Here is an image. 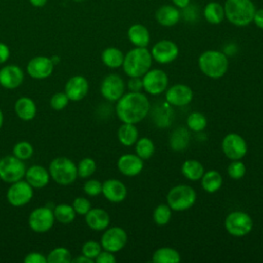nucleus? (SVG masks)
Segmentation results:
<instances>
[{"mask_svg":"<svg viewBox=\"0 0 263 263\" xmlns=\"http://www.w3.org/2000/svg\"><path fill=\"white\" fill-rule=\"evenodd\" d=\"M116 114L124 123H138L143 120L150 110L148 98L140 91L122 95L116 104Z\"/></svg>","mask_w":263,"mask_h":263,"instance_id":"f257e3e1","label":"nucleus"},{"mask_svg":"<svg viewBox=\"0 0 263 263\" xmlns=\"http://www.w3.org/2000/svg\"><path fill=\"white\" fill-rule=\"evenodd\" d=\"M151 64V52L146 47H136L126 53L123 59L122 67L127 76L141 77L149 71Z\"/></svg>","mask_w":263,"mask_h":263,"instance_id":"f03ea898","label":"nucleus"},{"mask_svg":"<svg viewBox=\"0 0 263 263\" xmlns=\"http://www.w3.org/2000/svg\"><path fill=\"white\" fill-rule=\"evenodd\" d=\"M255 11V5L251 0H226L224 5L226 18L238 27L249 25L254 18Z\"/></svg>","mask_w":263,"mask_h":263,"instance_id":"7ed1b4c3","label":"nucleus"},{"mask_svg":"<svg viewBox=\"0 0 263 263\" xmlns=\"http://www.w3.org/2000/svg\"><path fill=\"white\" fill-rule=\"evenodd\" d=\"M198 66L201 72L211 78L222 77L228 69L226 54L218 50H208L201 53L198 59Z\"/></svg>","mask_w":263,"mask_h":263,"instance_id":"20e7f679","label":"nucleus"},{"mask_svg":"<svg viewBox=\"0 0 263 263\" xmlns=\"http://www.w3.org/2000/svg\"><path fill=\"white\" fill-rule=\"evenodd\" d=\"M50 178L59 185L67 186L75 182L78 177L77 165L68 157L59 156L51 160L48 168Z\"/></svg>","mask_w":263,"mask_h":263,"instance_id":"39448f33","label":"nucleus"},{"mask_svg":"<svg viewBox=\"0 0 263 263\" xmlns=\"http://www.w3.org/2000/svg\"><path fill=\"white\" fill-rule=\"evenodd\" d=\"M166 200L172 210L185 211L194 204L196 193L194 189L188 185H178L168 191Z\"/></svg>","mask_w":263,"mask_h":263,"instance_id":"423d86ee","label":"nucleus"},{"mask_svg":"<svg viewBox=\"0 0 263 263\" xmlns=\"http://www.w3.org/2000/svg\"><path fill=\"white\" fill-rule=\"evenodd\" d=\"M26 165L24 160L12 155H5L0 159V179L5 183H14L25 178Z\"/></svg>","mask_w":263,"mask_h":263,"instance_id":"0eeeda50","label":"nucleus"},{"mask_svg":"<svg viewBox=\"0 0 263 263\" xmlns=\"http://www.w3.org/2000/svg\"><path fill=\"white\" fill-rule=\"evenodd\" d=\"M53 211L47 206H40L33 210L29 216L28 223L30 228L36 233L49 231L54 224Z\"/></svg>","mask_w":263,"mask_h":263,"instance_id":"6e6552de","label":"nucleus"},{"mask_svg":"<svg viewBox=\"0 0 263 263\" xmlns=\"http://www.w3.org/2000/svg\"><path fill=\"white\" fill-rule=\"evenodd\" d=\"M33 187L27 181L20 180L10 184L6 193V198L12 206L21 208L29 203L33 198Z\"/></svg>","mask_w":263,"mask_h":263,"instance_id":"1a4fd4ad","label":"nucleus"},{"mask_svg":"<svg viewBox=\"0 0 263 263\" xmlns=\"http://www.w3.org/2000/svg\"><path fill=\"white\" fill-rule=\"evenodd\" d=\"M252 227L253 221L245 212L235 211L226 217L225 228L233 236H243L252 230Z\"/></svg>","mask_w":263,"mask_h":263,"instance_id":"9d476101","label":"nucleus"},{"mask_svg":"<svg viewBox=\"0 0 263 263\" xmlns=\"http://www.w3.org/2000/svg\"><path fill=\"white\" fill-rule=\"evenodd\" d=\"M127 242V234L121 227L107 229L101 237V246L104 250L116 253L124 248Z\"/></svg>","mask_w":263,"mask_h":263,"instance_id":"9b49d317","label":"nucleus"},{"mask_svg":"<svg viewBox=\"0 0 263 263\" xmlns=\"http://www.w3.org/2000/svg\"><path fill=\"white\" fill-rule=\"evenodd\" d=\"M143 76V87L147 92L151 95H159L166 89L168 78L164 71L153 69L147 71Z\"/></svg>","mask_w":263,"mask_h":263,"instance_id":"f8f14e48","label":"nucleus"},{"mask_svg":"<svg viewBox=\"0 0 263 263\" xmlns=\"http://www.w3.org/2000/svg\"><path fill=\"white\" fill-rule=\"evenodd\" d=\"M222 149L224 154L228 158L232 160H238L246 155L248 151V146L241 136L231 133L223 139Z\"/></svg>","mask_w":263,"mask_h":263,"instance_id":"ddd939ff","label":"nucleus"},{"mask_svg":"<svg viewBox=\"0 0 263 263\" xmlns=\"http://www.w3.org/2000/svg\"><path fill=\"white\" fill-rule=\"evenodd\" d=\"M54 64L45 55H37L31 59L27 65V73L34 79H45L53 72Z\"/></svg>","mask_w":263,"mask_h":263,"instance_id":"4468645a","label":"nucleus"},{"mask_svg":"<svg viewBox=\"0 0 263 263\" xmlns=\"http://www.w3.org/2000/svg\"><path fill=\"white\" fill-rule=\"evenodd\" d=\"M124 92V82L117 74H110L106 76L101 83L102 96L111 102L118 101Z\"/></svg>","mask_w":263,"mask_h":263,"instance_id":"2eb2a0df","label":"nucleus"},{"mask_svg":"<svg viewBox=\"0 0 263 263\" xmlns=\"http://www.w3.org/2000/svg\"><path fill=\"white\" fill-rule=\"evenodd\" d=\"M179 48L171 40H161L154 44L151 50L152 58L159 64H167L177 59Z\"/></svg>","mask_w":263,"mask_h":263,"instance_id":"dca6fc26","label":"nucleus"},{"mask_svg":"<svg viewBox=\"0 0 263 263\" xmlns=\"http://www.w3.org/2000/svg\"><path fill=\"white\" fill-rule=\"evenodd\" d=\"M24 71L17 65H7L0 69V85L6 89H14L24 81Z\"/></svg>","mask_w":263,"mask_h":263,"instance_id":"f3484780","label":"nucleus"},{"mask_svg":"<svg viewBox=\"0 0 263 263\" xmlns=\"http://www.w3.org/2000/svg\"><path fill=\"white\" fill-rule=\"evenodd\" d=\"M88 81L81 75H75L71 77L65 85V93L70 101L79 102L85 98L88 92Z\"/></svg>","mask_w":263,"mask_h":263,"instance_id":"a211bd4d","label":"nucleus"},{"mask_svg":"<svg viewBox=\"0 0 263 263\" xmlns=\"http://www.w3.org/2000/svg\"><path fill=\"white\" fill-rule=\"evenodd\" d=\"M166 102L173 106H186L193 99L192 89L185 84H176L170 87L165 92Z\"/></svg>","mask_w":263,"mask_h":263,"instance_id":"6ab92c4d","label":"nucleus"},{"mask_svg":"<svg viewBox=\"0 0 263 263\" xmlns=\"http://www.w3.org/2000/svg\"><path fill=\"white\" fill-rule=\"evenodd\" d=\"M102 193L111 202L122 201L127 194L125 185L117 179L106 180L102 184Z\"/></svg>","mask_w":263,"mask_h":263,"instance_id":"aec40b11","label":"nucleus"},{"mask_svg":"<svg viewBox=\"0 0 263 263\" xmlns=\"http://www.w3.org/2000/svg\"><path fill=\"white\" fill-rule=\"evenodd\" d=\"M144 163L143 159L135 154H123L117 161V167L124 176L133 177L141 173Z\"/></svg>","mask_w":263,"mask_h":263,"instance_id":"412c9836","label":"nucleus"},{"mask_svg":"<svg viewBox=\"0 0 263 263\" xmlns=\"http://www.w3.org/2000/svg\"><path fill=\"white\" fill-rule=\"evenodd\" d=\"M49 172L41 165L35 164L26 170L25 179L33 188L41 189L45 187L49 182Z\"/></svg>","mask_w":263,"mask_h":263,"instance_id":"4be33fe9","label":"nucleus"},{"mask_svg":"<svg viewBox=\"0 0 263 263\" xmlns=\"http://www.w3.org/2000/svg\"><path fill=\"white\" fill-rule=\"evenodd\" d=\"M85 222L87 226L96 231L105 230L110 223L109 214L103 209H90L85 214Z\"/></svg>","mask_w":263,"mask_h":263,"instance_id":"5701e85b","label":"nucleus"},{"mask_svg":"<svg viewBox=\"0 0 263 263\" xmlns=\"http://www.w3.org/2000/svg\"><path fill=\"white\" fill-rule=\"evenodd\" d=\"M14 112L22 120L29 121L36 116L37 107L31 98L21 97L14 103Z\"/></svg>","mask_w":263,"mask_h":263,"instance_id":"b1692460","label":"nucleus"},{"mask_svg":"<svg viewBox=\"0 0 263 263\" xmlns=\"http://www.w3.org/2000/svg\"><path fill=\"white\" fill-rule=\"evenodd\" d=\"M152 118L158 127H166L171 125L174 119V110L165 103H160L154 106L152 111Z\"/></svg>","mask_w":263,"mask_h":263,"instance_id":"393cba45","label":"nucleus"},{"mask_svg":"<svg viewBox=\"0 0 263 263\" xmlns=\"http://www.w3.org/2000/svg\"><path fill=\"white\" fill-rule=\"evenodd\" d=\"M155 17L160 25L164 27H172L179 22L180 11L173 5H163L156 10Z\"/></svg>","mask_w":263,"mask_h":263,"instance_id":"a878e982","label":"nucleus"},{"mask_svg":"<svg viewBox=\"0 0 263 263\" xmlns=\"http://www.w3.org/2000/svg\"><path fill=\"white\" fill-rule=\"evenodd\" d=\"M127 37L129 41L137 47H146L150 41L149 31L141 24L130 26L127 31Z\"/></svg>","mask_w":263,"mask_h":263,"instance_id":"bb28decb","label":"nucleus"},{"mask_svg":"<svg viewBox=\"0 0 263 263\" xmlns=\"http://www.w3.org/2000/svg\"><path fill=\"white\" fill-rule=\"evenodd\" d=\"M119 142L124 146H132L138 141V129L134 123H124L120 125L117 132Z\"/></svg>","mask_w":263,"mask_h":263,"instance_id":"cd10ccee","label":"nucleus"},{"mask_svg":"<svg viewBox=\"0 0 263 263\" xmlns=\"http://www.w3.org/2000/svg\"><path fill=\"white\" fill-rule=\"evenodd\" d=\"M190 140L189 132L185 127L176 128L170 138L171 148L175 151H182L187 148Z\"/></svg>","mask_w":263,"mask_h":263,"instance_id":"c85d7f7f","label":"nucleus"},{"mask_svg":"<svg viewBox=\"0 0 263 263\" xmlns=\"http://www.w3.org/2000/svg\"><path fill=\"white\" fill-rule=\"evenodd\" d=\"M222 176L217 171H209L206 173H203L201 177L202 188L209 193H214L218 191L222 186Z\"/></svg>","mask_w":263,"mask_h":263,"instance_id":"c756f323","label":"nucleus"},{"mask_svg":"<svg viewBox=\"0 0 263 263\" xmlns=\"http://www.w3.org/2000/svg\"><path fill=\"white\" fill-rule=\"evenodd\" d=\"M203 15L209 23L214 25L220 24L225 17L224 7L218 2H210L203 9Z\"/></svg>","mask_w":263,"mask_h":263,"instance_id":"7c9ffc66","label":"nucleus"},{"mask_svg":"<svg viewBox=\"0 0 263 263\" xmlns=\"http://www.w3.org/2000/svg\"><path fill=\"white\" fill-rule=\"evenodd\" d=\"M123 59H124L123 53L121 52V50H119L116 47H107L102 52L103 63L107 67L112 68V69L122 66Z\"/></svg>","mask_w":263,"mask_h":263,"instance_id":"2f4dec72","label":"nucleus"},{"mask_svg":"<svg viewBox=\"0 0 263 263\" xmlns=\"http://www.w3.org/2000/svg\"><path fill=\"white\" fill-rule=\"evenodd\" d=\"M152 261L155 263H178L181 261V257L175 249L164 247L154 252Z\"/></svg>","mask_w":263,"mask_h":263,"instance_id":"473e14b6","label":"nucleus"},{"mask_svg":"<svg viewBox=\"0 0 263 263\" xmlns=\"http://www.w3.org/2000/svg\"><path fill=\"white\" fill-rule=\"evenodd\" d=\"M54 219L61 223V224H70L74 221L76 217V213L72 206V204L68 203H60L55 205V208L52 210Z\"/></svg>","mask_w":263,"mask_h":263,"instance_id":"72a5a7b5","label":"nucleus"},{"mask_svg":"<svg viewBox=\"0 0 263 263\" xmlns=\"http://www.w3.org/2000/svg\"><path fill=\"white\" fill-rule=\"evenodd\" d=\"M203 173V166L197 160L189 159L186 160L182 165V174L191 181H197L201 179Z\"/></svg>","mask_w":263,"mask_h":263,"instance_id":"f704fd0d","label":"nucleus"},{"mask_svg":"<svg viewBox=\"0 0 263 263\" xmlns=\"http://www.w3.org/2000/svg\"><path fill=\"white\" fill-rule=\"evenodd\" d=\"M47 263H70L72 262V255L70 251L64 247L54 248L46 256Z\"/></svg>","mask_w":263,"mask_h":263,"instance_id":"c9c22d12","label":"nucleus"},{"mask_svg":"<svg viewBox=\"0 0 263 263\" xmlns=\"http://www.w3.org/2000/svg\"><path fill=\"white\" fill-rule=\"evenodd\" d=\"M136 153L142 159H148L154 153V144L149 138H142L136 142Z\"/></svg>","mask_w":263,"mask_h":263,"instance_id":"e433bc0d","label":"nucleus"},{"mask_svg":"<svg viewBox=\"0 0 263 263\" xmlns=\"http://www.w3.org/2000/svg\"><path fill=\"white\" fill-rule=\"evenodd\" d=\"M33 153H34V148L32 146V144L27 141H21V142L16 143L12 149V154L15 157L20 158L21 160L30 159L32 157Z\"/></svg>","mask_w":263,"mask_h":263,"instance_id":"4c0bfd02","label":"nucleus"},{"mask_svg":"<svg viewBox=\"0 0 263 263\" xmlns=\"http://www.w3.org/2000/svg\"><path fill=\"white\" fill-rule=\"evenodd\" d=\"M97 170L96 161L90 157L82 158L77 165V174L80 178L90 177Z\"/></svg>","mask_w":263,"mask_h":263,"instance_id":"58836bf2","label":"nucleus"},{"mask_svg":"<svg viewBox=\"0 0 263 263\" xmlns=\"http://www.w3.org/2000/svg\"><path fill=\"white\" fill-rule=\"evenodd\" d=\"M171 216H172L171 208L168 206V204H164V203L157 205L153 212L154 222L160 226L167 224L171 219Z\"/></svg>","mask_w":263,"mask_h":263,"instance_id":"ea45409f","label":"nucleus"},{"mask_svg":"<svg viewBox=\"0 0 263 263\" xmlns=\"http://www.w3.org/2000/svg\"><path fill=\"white\" fill-rule=\"evenodd\" d=\"M187 125L193 132H201L206 126V118L200 112H193L187 118Z\"/></svg>","mask_w":263,"mask_h":263,"instance_id":"a19ab883","label":"nucleus"},{"mask_svg":"<svg viewBox=\"0 0 263 263\" xmlns=\"http://www.w3.org/2000/svg\"><path fill=\"white\" fill-rule=\"evenodd\" d=\"M101 251H102L101 243H99L95 240H88V241L84 242L81 248L82 255L86 256L87 258H89L93 261L97 258V256L101 253Z\"/></svg>","mask_w":263,"mask_h":263,"instance_id":"79ce46f5","label":"nucleus"},{"mask_svg":"<svg viewBox=\"0 0 263 263\" xmlns=\"http://www.w3.org/2000/svg\"><path fill=\"white\" fill-rule=\"evenodd\" d=\"M69 98L67 97V95L64 92H57L54 93L51 99H50V107L55 110V111H61L63 109H65L67 107V105L69 104Z\"/></svg>","mask_w":263,"mask_h":263,"instance_id":"37998d69","label":"nucleus"},{"mask_svg":"<svg viewBox=\"0 0 263 263\" xmlns=\"http://www.w3.org/2000/svg\"><path fill=\"white\" fill-rule=\"evenodd\" d=\"M72 206H73L76 215L85 216V214L91 209V203L87 198L78 196L73 200Z\"/></svg>","mask_w":263,"mask_h":263,"instance_id":"c03bdc74","label":"nucleus"},{"mask_svg":"<svg viewBox=\"0 0 263 263\" xmlns=\"http://www.w3.org/2000/svg\"><path fill=\"white\" fill-rule=\"evenodd\" d=\"M227 172H228V175L230 176V178H232L234 180H238L245 176L246 166L241 161L234 160L229 164Z\"/></svg>","mask_w":263,"mask_h":263,"instance_id":"a18cd8bd","label":"nucleus"},{"mask_svg":"<svg viewBox=\"0 0 263 263\" xmlns=\"http://www.w3.org/2000/svg\"><path fill=\"white\" fill-rule=\"evenodd\" d=\"M83 191L88 196H97L102 193V183L96 179L88 180L83 185Z\"/></svg>","mask_w":263,"mask_h":263,"instance_id":"49530a36","label":"nucleus"},{"mask_svg":"<svg viewBox=\"0 0 263 263\" xmlns=\"http://www.w3.org/2000/svg\"><path fill=\"white\" fill-rule=\"evenodd\" d=\"M25 263H47V258L39 252H31L24 258Z\"/></svg>","mask_w":263,"mask_h":263,"instance_id":"de8ad7c7","label":"nucleus"},{"mask_svg":"<svg viewBox=\"0 0 263 263\" xmlns=\"http://www.w3.org/2000/svg\"><path fill=\"white\" fill-rule=\"evenodd\" d=\"M95 261L97 263H115L116 258L114 257L112 252L104 250V251H101V253L97 256Z\"/></svg>","mask_w":263,"mask_h":263,"instance_id":"09e8293b","label":"nucleus"},{"mask_svg":"<svg viewBox=\"0 0 263 263\" xmlns=\"http://www.w3.org/2000/svg\"><path fill=\"white\" fill-rule=\"evenodd\" d=\"M128 88L130 91H140L143 88V81L140 77H130L128 81Z\"/></svg>","mask_w":263,"mask_h":263,"instance_id":"8fccbe9b","label":"nucleus"},{"mask_svg":"<svg viewBox=\"0 0 263 263\" xmlns=\"http://www.w3.org/2000/svg\"><path fill=\"white\" fill-rule=\"evenodd\" d=\"M9 55H10L9 47L5 43L0 42V64H4L9 59Z\"/></svg>","mask_w":263,"mask_h":263,"instance_id":"3c124183","label":"nucleus"},{"mask_svg":"<svg viewBox=\"0 0 263 263\" xmlns=\"http://www.w3.org/2000/svg\"><path fill=\"white\" fill-rule=\"evenodd\" d=\"M253 21L255 22L257 27H259L260 29H263V8L258 9V10L255 11Z\"/></svg>","mask_w":263,"mask_h":263,"instance_id":"603ef678","label":"nucleus"},{"mask_svg":"<svg viewBox=\"0 0 263 263\" xmlns=\"http://www.w3.org/2000/svg\"><path fill=\"white\" fill-rule=\"evenodd\" d=\"M72 261H73V262H77V263H92V262H93V260L87 258V257L84 256V255H80V256H78L77 258L72 259Z\"/></svg>","mask_w":263,"mask_h":263,"instance_id":"864d4df0","label":"nucleus"},{"mask_svg":"<svg viewBox=\"0 0 263 263\" xmlns=\"http://www.w3.org/2000/svg\"><path fill=\"white\" fill-rule=\"evenodd\" d=\"M172 1L177 7H180V8L186 7L190 2V0H172Z\"/></svg>","mask_w":263,"mask_h":263,"instance_id":"5fc2aeb1","label":"nucleus"},{"mask_svg":"<svg viewBox=\"0 0 263 263\" xmlns=\"http://www.w3.org/2000/svg\"><path fill=\"white\" fill-rule=\"evenodd\" d=\"M29 1L35 7H43L47 3V0H29Z\"/></svg>","mask_w":263,"mask_h":263,"instance_id":"6e6d98bb","label":"nucleus"},{"mask_svg":"<svg viewBox=\"0 0 263 263\" xmlns=\"http://www.w3.org/2000/svg\"><path fill=\"white\" fill-rule=\"evenodd\" d=\"M3 113H2V111L0 110V129H1V127H2V124H3Z\"/></svg>","mask_w":263,"mask_h":263,"instance_id":"4d7b16f0","label":"nucleus"},{"mask_svg":"<svg viewBox=\"0 0 263 263\" xmlns=\"http://www.w3.org/2000/svg\"><path fill=\"white\" fill-rule=\"evenodd\" d=\"M51 59V61H52V63L55 65L57 63H59V61H60V59H59V57H52V58H50Z\"/></svg>","mask_w":263,"mask_h":263,"instance_id":"13d9d810","label":"nucleus"}]
</instances>
